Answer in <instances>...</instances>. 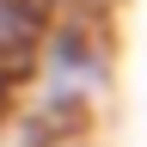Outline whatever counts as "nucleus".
I'll return each mask as SVG.
<instances>
[{"instance_id": "1", "label": "nucleus", "mask_w": 147, "mask_h": 147, "mask_svg": "<svg viewBox=\"0 0 147 147\" xmlns=\"http://www.w3.org/2000/svg\"><path fill=\"white\" fill-rule=\"evenodd\" d=\"M110 86V43L98 37L92 18H74V12H55L43 43H37V61H31V110L43 117L49 129H67V123H86L98 110Z\"/></svg>"}, {"instance_id": "2", "label": "nucleus", "mask_w": 147, "mask_h": 147, "mask_svg": "<svg viewBox=\"0 0 147 147\" xmlns=\"http://www.w3.org/2000/svg\"><path fill=\"white\" fill-rule=\"evenodd\" d=\"M49 18H55V0H0V117L18 104V92L31 80Z\"/></svg>"}]
</instances>
